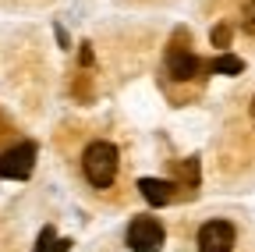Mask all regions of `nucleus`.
Returning a JSON list of instances; mask_svg holds the SVG:
<instances>
[{
  "label": "nucleus",
  "mask_w": 255,
  "mask_h": 252,
  "mask_svg": "<svg viewBox=\"0 0 255 252\" xmlns=\"http://www.w3.org/2000/svg\"><path fill=\"white\" fill-rule=\"evenodd\" d=\"M117 167H121V153H117L114 142L96 139V142L85 146V153H82V174H85V181L92 188H110L117 181Z\"/></svg>",
  "instance_id": "obj_1"
},
{
  "label": "nucleus",
  "mask_w": 255,
  "mask_h": 252,
  "mask_svg": "<svg viewBox=\"0 0 255 252\" xmlns=\"http://www.w3.org/2000/svg\"><path fill=\"white\" fill-rule=\"evenodd\" d=\"M167 231L156 217H135L128 224V249L131 252H163Z\"/></svg>",
  "instance_id": "obj_2"
},
{
  "label": "nucleus",
  "mask_w": 255,
  "mask_h": 252,
  "mask_svg": "<svg viewBox=\"0 0 255 252\" xmlns=\"http://www.w3.org/2000/svg\"><path fill=\"white\" fill-rule=\"evenodd\" d=\"M36 167V142H18L0 153V178L7 181H25Z\"/></svg>",
  "instance_id": "obj_3"
},
{
  "label": "nucleus",
  "mask_w": 255,
  "mask_h": 252,
  "mask_svg": "<svg viewBox=\"0 0 255 252\" xmlns=\"http://www.w3.org/2000/svg\"><path fill=\"white\" fill-rule=\"evenodd\" d=\"M234 224L231 220H206L199 228V252H234Z\"/></svg>",
  "instance_id": "obj_4"
},
{
  "label": "nucleus",
  "mask_w": 255,
  "mask_h": 252,
  "mask_svg": "<svg viewBox=\"0 0 255 252\" xmlns=\"http://www.w3.org/2000/svg\"><path fill=\"white\" fill-rule=\"evenodd\" d=\"M167 71H170L174 82H191V78L202 71V60L191 53V50H184V46H170L167 50Z\"/></svg>",
  "instance_id": "obj_5"
},
{
  "label": "nucleus",
  "mask_w": 255,
  "mask_h": 252,
  "mask_svg": "<svg viewBox=\"0 0 255 252\" xmlns=\"http://www.w3.org/2000/svg\"><path fill=\"white\" fill-rule=\"evenodd\" d=\"M138 192L149 206H167L174 199V181H163V178H142L138 181Z\"/></svg>",
  "instance_id": "obj_6"
},
{
  "label": "nucleus",
  "mask_w": 255,
  "mask_h": 252,
  "mask_svg": "<svg viewBox=\"0 0 255 252\" xmlns=\"http://www.w3.org/2000/svg\"><path fill=\"white\" fill-rule=\"evenodd\" d=\"M209 71H213V75H231V78H234V75H241V71H245V60L223 50L216 60H209Z\"/></svg>",
  "instance_id": "obj_7"
},
{
  "label": "nucleus",
  "mask_w": 255,
  "mask_h": 252,
  "mask_svg": "<svg viewBox=\"0 0 255 252\" xmlns=\"http://www.w3.org/2000/svg\"><path fill=\"white\" fill-rule=\"evenodd\" d=\"M231 39H234V28H231L227 21L213 25V46H216V50H227V46H231Z\"/></svg>",
  "instance_id": "obj_8"
},
{
  "label": "nucleus",
  "mask_w": 255,
  "mask_h": 252,
  "mask_svg": "<svg viewBox=\"0 0 255 252\" xmlns=\"http://www.w3.org/2000/svg\"><path fill=\"white\" fill-rule=\"evenodd\" d=\"M53 242H57V231L46 224L43 231H39V238H36V245H32V252H53Z\"/></svg>",
  "instance_id": "obj_9"
},
{
  "label": "nucleus",
  "mask_w": 255,
  "mask_h": 252,
  "mask_svg": "<svg viewBox=\"0 0 255 252\" xmlns=\"http://www.w3.org/2000/svg\"><path fill=\"white\" fill-rule=\"evenodd\" d=\"M241 28H245V32L248 36H255V0H248V4H245V11H241Z\"/></svg>",
  "instance_id": "obj_10"
},
{
  "label": "nucleus",
  "mask_w": 255,
  "mask_h": 252,
  "mask_svg": "<svg viewBox=\"0 0 255 252\" xmlns=\"http://www.w3.org/2000/svg\"><path fill=\"white\" fill-rule=\"evenodd\" d=\"M53 252H71V238H57L53 242Z\"/></svg>",
  "instance_id": "obj_11"
},
{
  "label": "nucleus",
  "mask_w": 255,
  "mask_h": 252,
  "mask_svg": "<svg viewBox=\"0 0 255 252\" xmlns=\"http://www.w3.org/2000/svg\"><path fill=\"white\" fill-rule=\"evenodd\" d=\"M89 64H92V46L82 43V68H89Z\"/></svg>",
  "instance_id": "obj_12"
},
{
  "label": "nucleus",
  "mask_w": 255,
  "mask_h": 252,
  "mask_svg": "<svg viewBox=\"0 0 255 252\" xmlns=\"http://www.w3.org/2000/svg\"><path fill=\"white\" fill-rule=\"evenodd\" d=\"M248 117H252V124H255V96H252V103H248Z\"/></svg>",
  "instance_id": "obj_13"
}]
</instances>
